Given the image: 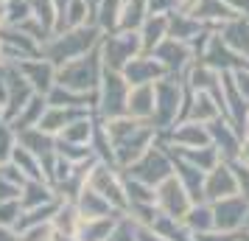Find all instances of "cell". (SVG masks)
Listing matches in <instances>:
<instances>
[{
    "label": "cell",
    "mask_w": 249,
    "mask_h": 241,
    "mask_svg": "<svg viewBox=\"0 0 249 241\" xmlns=\"http://www.w3.org/2000/svg\"><path fill=\"white\" fill-rule=\"evenodd\" d=\"M98 81H101V68H98L95 59H87V56L70 59L56 73V84L70 87V90H79V93H87V90L92 93L98 87Z\"/></svg>",
    "instance_id": "cell-2"
},
{
    "label": "cell",
    "mask_w": 249,
    "mask_h": 241,
    "mask_svg": "<svg viewBox=\"0 0 249 241\" xmlns=\"http://www.w3.org/2000/svg\"><path fill=\"white\" fill-rule=\"evenodd\" d=\"M157 110V81L154 84H129V98H126V115L151 121Z\"/></svg>",
    "instance_id": "cell-7"
},
{
    "label": "cell",
    "mask_w": 249,
    "mask_h": 241,
    "mask_svg": "<svg viewBox=\"0 0 249 241\" xmlns=\"http://www.w3.org/2000/svg\"><path fill=\"white\" fill-rule=\"evenodd\" d=\"M193 205V196L191 191L182 185V180L177 177V171L171 174L168 180H162L157 185V210L162 216H171V219H185V213L191 210Z\"/></svg>",
    "instance_id": "cell-3"
},
{
    "label": "cell",
    "mask_w": 249,
    "mask_h": 241,
    "mask_svg": "<svg viewBox=\"0 0 249 241\" xmlns=\"http://www.w3.org/2000/svg\"><path fill=\"white\" fill-rule=\"evenodd\" d=\"M232 168H235V177H238V185H241V194L249 199V166L241 160H230Z\"/></svg>",
    "instance_id": "cell-18"
},
{
    "label": "cell",
    "mask_w": 249,
    "mask_h": 241,
    "mask_svg": "<svg viewBox=\"0 0 249 241\" xmlns=\"http://www.w3.org/2000/svg\"><path fill=\"white\" fill-rule=\"evenodd\" d=\"M20 73L25 76V81L34 87V93H39V95H48V93L53 90L56 84V73H53V68L48 65V62H20Z\"/></svg>",
    "instance_id": "cell-10"
},
{
    "label": "cell",
    "mask_w": 249,
    "mask_h": 241,
    "mask_svg": "<svg viewBox=\"0 0 249 241\" xmlns=\"http://www.w3.org/2000/svg\"><path fill=\"white\" fill-rule=\"evenodd\" d=\"M124 76L129 84H154L165 76V65L160 59H132L124 68Z\"/></svg>",
    "instance_id": "cell-9"
},
{
    "label": "cell",
    "mask_w": 249,
    "mask_h": 241,
    "mask_svg": "<svg viewBox=\"0 0 249 241\" xmlns=\"http://www.w3.org/2000/svg\"><path fill=\"white\" fill-rule=\"evenodd\" d=\"M244 230H247V233H249V216H247V224H244Z\"/></svg>",
    "instance_id": "cell-26"
},
{
    "label": "cell",
    "mask_w": 249,
    "mask_h": 241,
    "mask_svg": "<svg viewBox=\"0 0 249 241\" xmlns=\"http://www.w3.org/2000/svg\"><path fill=\"white\" fill-rule=\"evenodd\" d=\"M121 213L112 216H98V219H81L79 230H76V239L79 241H107L115 233V227L121 224Z\"/></svg>",
    "instance_id": "cell-8"
},
{
    "label": "cell",
    "mask_w": 249,
    "mask_h": 241,
    "mask_svg": "<svg viewBox=\"0 0 249 241\" xmlns=\"http://www.w3.org/2000/svg\"><path fill=\"white\" fill-rule=\"evenodd\" d=\"M179 3H182V6H185V9H191L193 3H199V0H179Z\"/></svg>",
    "instance_id": "cell-24"
},
{
    "label": "cell",
    "mask_w": 249,
    "mask_h": 241,
    "mask_svg": "<svg viewBox=\"0 0 249 241\" xmlns=\"http://www.w3.org/2000/svg\"><path fill=\"white\" fill-rule=\"evenodd\" d=\"M0 112H3V107H0Z\"/></svg>",
    "instance_id": "cell-28"
},
{
    "label": "cell",
    "mask_w": 249,
    "mask_h": 241,
    "mask_svg": "<svg viewBox=\"0 0 249 241\" xmlns=\"http://www.w3.org/2000/svg\"><path fill=\"white\" fill-rule=\"evenodd\" d=\"M213 213H215V230L241 233L249 216V199L244 194L227 196L221 202H213Z\"/></svg>",
    "instance_id": "cell-6"
},
{
    "label": "cell",
    "mask_w": 249,
    "mask_h": 241,
    "mask_svg": "<svg viewBox=\"0 0 249 241\" xmlns=\"http://www.w3.org/2000/svg\"><path fill=\"white\" fill-rule=\"evenodd\" d=\"M182 224L191 230L193 236H202V233H213L215 230V213H213V202H193L191 210L185 213Z\"/></svg>",
    "instance_id": "cell-12"
},
{
    "label": "cell",
    "mask_w": 249,
    "mask_h": 241,
    "mask_svg": "<svg viewBox=\"0 0 249 241\" xmlns=\"http://www.w3.org/2000/svg\"><path fill=\"white\" fill-rule=\"evenodd\" d=\"M247 129H249V110H247Z\"/></svg>",
    "instance_id": "cell-27"
},
{
    "label": "cell",
    "mask_w": 249,
    "mask_h": 241,
    "mask_svg": "<svg viewBox=\"0 0 249 241\" xmlns=\"http://www.w3.org/2000/svg\"><path fill=\"white\" fill-rule=\"evenodd\" d=\"M232 79H235L238 93L249 101V70H235V73H232Z\"/></svg>",
    "instance_id": "cell-21"
},
{
    "label": "cell",
    "mask_w": 249,
    "mask_h": 241,
    "mask_svg": "<svg viewBox=\"0 0 249 241\" xmlns=\"http://www.w3.org/2000/svg\"><path fill=\"white\" fill-rule=\"evenodd\" d=\"M235 160H241V163H247V166H249V129H244V138H241V151H238Z\"/></svg>",
    "instance_id": "cell-22"
},
{
    "label": "cell",
    "mask_w": 249,
    "mask_h": 241,
    "mask_svg": "<svg viewBox=\"0 0 249 241\" xmlns=\"http://www.w3.org/2000/svg\"><path fill=\"white\" fill-rule=\"evenodd\" d=\"M126 98H129V81L118 70H107L101 79V98H98V112L109 118L126 115Z\"/></svg>",
    "instance_id": "cell-4"
},
{
    "label": "cell",
    "mask_w": 249,
    "mask_h": 241,
    "mask_svg": "<svg viewBox=\"0 0 249 241\" xmlns=\"http://www.w3.org/2000/svg\"><path fill=\"white\" fill-rule=\"evenodd\" d=\"M14 132H17V129H9L6 124H0V163H9L12 154H14V149H17Z\"/></svg>",
    "instance_id": "cell-16"
},
{
    "label": "cell",
    "mask_w": 249,
    "mask_h": 241,
    "mask_svg": "<svg viewBox=\"0 0 249 241\" xmlns=\"http://www.w3.org/2000/svg\"><path fill=\"white\" fill-rule=\"evenodd\" d=\"M135 239L137 241H168L165 236H160L154 227H148V224H135Z\"/></svg>",
    "instance_id": "cell-20"
},
{
    "label": "cell",
    "mask_w": 249,
    "mask_h": 241,
    "mask_svg": "<svg viewBox=\"0 0 249 241\" xmlns=\"http://www.w3.org/2000/svg\"><path fill=\"white\" fill-rule=\"evenodd\" d=\"M241 241H244V239H241Z\"/></svg>",
    "instance_id": "cell-29"
},
{
    "label": "cell",
    "mask_w": 249,
    "mask_h": 241,
    "mask_svg": "<svg viewBox=\"0 0 249 241\" xmlns=\"http://www.w3.org/2000/svg\"><path fill=\"white\" fill-rule=\"evenodd\" d=\"M59 233L53 227V222H42V224H34L20 233V241H56Z\"/></svg>",
    "instance_id": "cell-14"
},
{
    "label": "cell",
    "mask_w": 249,
    "mask_h": 241,
    "mask_svg": "<svg viewBox=\"0 0 249 241\" xmlns=\"http://www.w3.org/2000/svg\"><path fill=\"white\" fill-rule=\"evenodd\" d=\"M107 241H137L135 239V222H132L129 216H124L121 219V224L115 227V233Z\"/></svg>",
    "instance_id": "cell-17"
},
{
    "label": "cell",
    "mask_w": 249,
    "mask_h": 241,
    "mask_svg": "<svg viewBox=\"0 0 249 241\" xmlns=\"http://www.w3.org/2000/svg\"><path fill=\"white\" fill-rule=\"evenodd\" d=\"M244 230L241 233H224V230H213V233H202L196 236V241H241Z\"/></svg>",
    "instance_id": "cell-19"
},
{
    "label": "cell",
    "mask_w": 249,
    "mask_h": 241,
    "mask_svg": "<svg viewBox=\"0 0 249 241\" xmlns=\"http://www.w3.org/2000/svg\"><path fill=\"white\" fill-rule=\"evenodd\" d=\"M235 194H241V185H238L235 168L230 160H221L204 174V202H221Z\"/></svg>",
    "instance_id": "cell-5"
},
{
    "label": "cell",
    "mask_w": 249,
    "mask_h": 241,
    "mask_svg": "<svg viewBox=\"0 0 249 241\" xmlns=\"http://www.w3.org/2000/svg\"><path fill=\"white\" fill-rule=\"evenodd\" d=\"M23 216V205H20V199H6V202H0V224L3 227H14L17 222Z\"/></svg>",
    "instance_id": "cell-15"
},
{
    "label": "cell",
    "mask_w": 249,
    "mask_h": 241,
    "mask_svg": "<svg viewBox=\"0 0 249 241\" xmlns=\"http://www.w3.org/2000/svg\"><path fill=\"white\" fill-rule=\"evenodd\" d=\"M135 48H137V39H132V34H124V37H112L109 45H107V65L109 70H121L126 68L132 59H135Z\"/></svg>",
    "instance_id": "cell-13"
},
{
    "label": "cell",
    "mask_w": 249,
    "mask_h": 241,
    "mask_svg": "<svg viewBox=\"0 0 249 241\" xmlns=\"http://www.w3.org/2000/svg\"><path fill=\"white\" fill-rule=\"evenodd\" d=\"M76 205H79L81 219H98V216H112V213H118V210H115L95 188H90V185L81 188V194L76 196ZM121 216H124V213H121Z\"/></svg>",
    "instance_id": "cell-11"
},
{
    "label": "cell",
    "mask_w": 249,
    "mask_h": 241,
    "mask_svg": "<svg viewBox=\"0 0 249 241\" xmlns=\"http://www.w3.org/2000/svg\"><path fill=\"white\" fill-rule=\"evenodd\" d=\"M59 241H79L76 236H68V239H59Z\"/></svg>",
    "instance_id": "cell-25"
},
{
    "label": "cell",
    "mask_w": 249,
    "mask_h": 241,
    "mask_svg": "<svg viewBox=\"0 0 249 241\" xmlns=\"http://www.w3.org/2000/svg\"><path fill=\"white\" fill-rule=\"evenodd\" d=\"M126 174L135 177V180H140V183H148V185L157 188L162 180H168L171 174H174V154L165 151V146H157V143H154L140 160L132 163V166L126 168Z\"/></svg>",
    "instance_id": "cell-1"
},
{
    "label": "cell",
    "mask_w": 249,
    "mask_h": 241,
    "mask_svg": "<svg viewBox=\"0 0 249 241\" xmlns=\"http://www.w3.org/2000/svg\"><path fill=\"white\" fill-rule=\"evenodd\" d=\"M0 241H20V233L14 227H3L0 224Z\"/></svg>",
    "instance_id": "cell-23"
}]
</instances>
